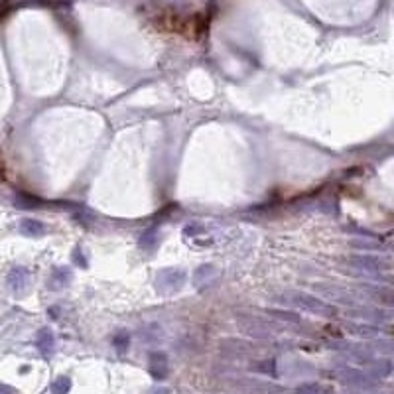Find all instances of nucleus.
Segmentation results:
<instances>
[{
	"label": "nucleus",
	"mask_w": 394,
	"mask_h": 394,
	"mask_svg": "<svg viewBox=\"0 0 394 394\" xmlns=\"http://www.w3.org/2000/svg\"><path fill=\"white\" fill-rule=\"evenodd\" d=\"M183 280H185V274L181 270H164V272H160L156 282H158L160 290L164 286H168V290H177V288H181Z\"/></svg>",
	"instance_id": "nucleus-6"
},
{
	"label": "nucleus",
	"mask_w": 394,
	"mask_h": 394,
	"mask_svg": "<svg viewBox=\"0 0 394 394\" xmlns=\"http://www.w3.org/2000/svg\"><path fill=\"white\" fill-rule=\"evenodd\" d=\"M274 317H278V319H286V321H292V323H300L302 321V317L300 315H296V313H290V311H270Z\"/></svg>",
	"instance_id": "nucleus-13"
},
{
	"label": "nucleus",
	"mask_w": 394,
	"mask_h": 394,
	"mask_svg": "<svg viewBox=\"0 0 394 394\" xmlns=\"http://www.w3.org/2000/svg\"><path fill=\"white\" fill-rule=\"evenodd\" d=\"M8 282H10V288L16 290V292H22L26 290V286L30 284V274L26 268H14L8 276Z\"/></svg>",
	"instance_id": "nucleus-8"
},
{
	"label": "nucleus",
	"mask_w": 394,
	"mask_h": 394,
	"mask_svg": "<svg viewBox=\"0 0 394 394\" xmlns=\"http://www.w3.org/2000/svg\"><path fill=\"white\" fill-rule=\"evenodd\" d=\"M349 262L355 264L359 270H363L366 274H372V276H376V274L380 276L382 270H388L386 262H382L378 258H370V256H353V258H349Z\"/></svg>",
	"instance_id": "nucleus-4"
},
{
	"label": "nucleus",
	"mask_w": 394,
	"mask_h": 394,
	"mask_svg": "<svg viewBox=\"0 0 394 394\" xmlns=\"http://www.w3.org/2000/svg\"><path fill=\"white\" fill-rule=\"evenodd\" d=\"M313 290L315 294L323 296L325 300H331L335 304H341V306H357L361 302V296L347 290V288H339V286H329V284H313Z\"/></svg>",
	"instance_id": "nucleus-2"
},
{
	"label": "nucleus",
	"mask_w": 394,
	"mask_h": 394,
	"mask_svg": "<svg viewBox=\"0 0 394 394\" xmlns=\"http://www.w3.org/2000/svg\"><path fill=\"white\" fill-rule=\"evenodd\" d=\"M113 341H114V347H116V351H120V353H122V351L128 347V335H126V333H116Z\"/></svg>",
	"instance_id": "nucleus-14"
},
{
	"label": "nucleus",
	"mask_w": 394,
	"mask_h": 394,
	"mask_svg": "<svg viewBox=\"0 0 394 394\" xmlns=\"http://www.w3.org/2000/svg\"><path fill=\"white\" fill-rule=\"evenodd\" d=\"M20 231L26 235V237H42L46 233V225L38 219H24L20 223Z\"/></svg>",
	"instance_id": "nucleus-11"
},
{
	"label": "nucleus",
	"mask_w": 394,
	"mask_h": 394,
	"mask_svg": "<svg viewBox=\"0 0 394 394\" xmlns=\"http://www.w3.org/2000/svg\"><path fill=\"white\" fill-rule=\"evenodd\" d=\"M150 361H152V363H150V370H152V374H154L158 380H162V378L166 376V370H168L166 355H164V353H154Z\"/></svg>",
	"instance_id": "nucleus-9"
},
{
	"label": "nucleus",
	"mask_w": 394,
	"mask_h": 394,
	"mask_svg": "<svg viewBox=\"0 0 394 394\" xmlns=\"http://www.w3.org/2000/svg\"><path fill=\"white\" fill-rule=\"evenodd\" d=\"M345 329L357 337L363 339H378L380 337V327L376 325H370V323H355V321H347L345 323Z\"/></svg>",
	"instance_id": "nucleus-5"
},
{
	"label": "nucleus",
	"mask_w": 394,
	"mask_h": 394,
	"mask_svg": "<svg viewBox=\"0 0 394 394\" xmlns=\"http://www.w3.org/2000/svg\"><path fill=\"white\" fill-rule=\"evenodd\" d=\"M335 376H337L341 382H345L349 386H355V388L368 390V388L374 386V380L368 374L357 370V368H351V366H339L337 370H335Z\"/></svg>",
	"instance_id": "nucleus-3"
},
{
	"label": "nucleus",
	"mask_w": 394,
	"mask_h": 394,
	"mask_svg": "<svg viewBox=\"0 0 394 394\" xmlns=\"http://www.w3.org/2000/svg\"><path fill=\"white\" fill-rule=\"evenodd\" d=\"M276 302L282 306L294 308L298 311H306L311 315H321V317H335L337 308L319 300L317 296H311L308 292H294V290H286L276 298Z\"/></svg>",
	"instance_id": "nucleus-1"
},
{
	"label": "nucleus",
	"mask_w": 394,
	"mask_h": 394,
	"mask_svg": "<svg viewBox=\"0 0 394 394\" xmlns=\"http://www.w3.org/2000/svg\"><path fill=\"white\" fill-rule=\"evenodd\" d=\"M36 347H38V351L44 355V357H50L52 353H54V347H56V337H54V333H52V329H42L40 333H38V337H36Z\"/></svg>",
	"instance_id": "nucleus-7"
},
{
	"label": "nucleus",
	"mask_w": 394,
	"mask_h": 394,
	"mask_svg": "<svg viewBox=\"0 0 394 394\" xmlns=\"http://www.w3.org/2000/svg\"><path fill=\"white\" fill-rule=\"evenodd\" d=\"M69 388H71V382H69V378H65V376H59L56 382H54V386H52L54 392H67Z\"/></svg>",
	"instance_id": "nucleus-12"
},
{
	"label": "nucleus",
	"mask_w": 394,
	"mask_h": 394,
	"mask_svg": "<svg viewBox=\"0 0 394 394\" xmlns=\"http://www.w3.org/2000/svg\"><path fill=\"white\" fill-rule=\"evenodd\" d=\"M71 282V270L67 268V266H56L54 270H52V278H50V284H52V288H63V286H67Z\"/></svg>",
	"instance_id": "nucleus-10"
}]
</instances>
